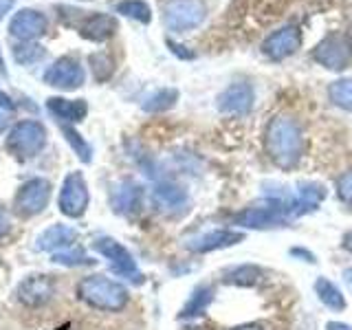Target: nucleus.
<instances>
[{"instance_id": "nucleus-15", "label": "nucleus", "mask_w": 352, "mask_h": 330, "mask_svg": "<svg viewBox=\"0 0 352 330\" xmlns=\"http://www.w3.org/2000/svg\"><path fill=\"white\" fill-rule=\"evenodd\" d=\"M47 31V18L33 9H22L11 18L9 22V33L14 38L27 42V40H36L42 33Z\"/></svg>"}, {"instance_id": "nucleus-5", "label": "nucleus", "mask_w": 352, "mask_h": 330, "mask_svg": "<svg viewBox=\"0 0 352 330\" xmlns=\"http://www.w3.org/2000/svg\"><path fill=\"white\" fill-rule=\"evenodd\" d=\"M51 194H53V185L47 179H29L20 185V190L16 192L14 198V207H16V214L20 218H33L42 214L47 209L49 201H51Z\"/></svg>"}, {"instance_id": "nucleus-25", "label": "nucleus", "mask_w": 352, "mask_h": 330, "mask_svg": "<svg viewBox=\"0 0 352 330\" xmlns=\"http://www.w3.org/2000/svg\"><path fill=\"white\" fill-rule=\"evenodd\" d=\"M262 278V271L256 264H240L225 273V282L227 284H236V286H253L258 284Z\"/></svg>"}, {"instance_id": "nucleus-43", "label": "nucleus", "mask_w": 352, "mask_h": 330, "mask_svg": "<svg viewBox=\"0 0 352 330\" xmlns=\"http://www.w3.org/2000/svg\"><path fill=\"white\" fill-rule=\"evenodd\" d=\"M0 73H5V62H3V55H0Z\"/></svg>"}, {"instance_id": "nucleus-23", "label": "nucleus", "mask_w": 352, "mask_h": 330, "mask_svg": "<svg viewBox=\"0 0 352 330\" xmlns=\"http://www.w3.org/2000/svg\"><path fill=\"white\" fill-rule=\"evenodd\" d=\"M315 293L319 297V302H322L324 306H328L330 311H344V308H346L344 295H341V291L328 278H317Z\"/></svg>"}, {"instance_id": "nucleus-32", "label": "nucleus", "mask_w": 352, "mask_h": 330, "mask_svg": "<svg viewBox=\"0 0 352 330\" xmlns=\"http://www.w3.org/2000/svg\"><path fill=\"white\" fill-rule=\"evenodd\" d=\"M337 194H339V198L344 203L352 205V172L339 176V181H337Z\"/></svg>"}, {"instance_id": "nucleus-26", "label": "nucleus", "mask_w": 352, "mask_h": 330, "mask_svg": "<svg viewBox=\"0 0 352 330\" xmlns=\"http://www.w3.org/2000/svg\"><path fill=\"white\" fill-rule=\"evenodd\" d=\"M176 99H179V91L176 88H161L154 95H150L146 102H143V110L146 113H163V110H170Z\"/></svg>"}, {"instance_id": "nucleus-31", "label": "nucleus", "mask_w": 352, "mask_h": 330, "mask_svg": "<svg viewBox=\"0 0 352 330\" xmlns=\"http://www.w3.org/2000/svg\"><path fill=\"white\" fill-rule=\"evenodd\" d=\"M44 53H47V51H44L42 47H38V44H25V47H16L14 49V58H16L18 64L29 66V64H36L38 60H42Z\"/></svg>"}, {"instance_id": "nucleus-24", "label": "nucleus", "mask_w": 352, "mask_h": 330, "mask_svg": "<svg viewBox=\"0 0 352 330\" xmlns=\"http://www.w3.org/2000/svg\"><path fill=\"white\" fill-rule=\"evenodd\" d=\"M60 130H62L66 143H69V146L73 148V152L77 154V159H80L82 163H91L93 161V148L88 146V141L80 135V132L69 124H62Z\"/></svg>"}, {"instance_id": "nucleus-20", "label": "nucleus", "mask_w": 352, "mask_h": 330, "mask_svg": "<svg viewBox=\"0 0 352 330\" xmlns=\"http://www.w3.org/2000/svg\"><path fill=\"white\" fill-rule=\"evenodd\" d=\"M324 196H326V192L319 183H302L295 198L289 203V214L302 216V214L313 212V209H317L319 203L324 201Z\"/></svg>"}, {"instance_id": "nucleus-12", "label": "nucleus", "mask_w": 352, "mask_h": 330, "mask_svg": "<svg viewBox=\"0 0 352 330\" xmlns=\"http://www.w3.org/2000/svg\"><path fill=\"white\" fill-rule=\"evenodd\" d=\"M245 240V234L242 231H234V229H214L207 231V234H201L192 240H187V249L194 253H212L218 249H227L234 247L238 242Z\"/></svg>"}, {"instance_id": "nucleus-4", "label": "nucleus", "mask_w": 352, "mask_h": 330, "mask_svg": "<svg viewBox=\"0 0 352 330\" xmlns=\"http://www.w3.org/2000/svg\"><path fill=\"white\" fill-rule=\"evenodd\" d=\"M207 16V7L203 0H170L163 9L165 27L174 33L192 31L198 25H203Z\"/></svg>"}, {"instance_id": "nucleus-9", "label": "nucleus", "mask_w": 352, "mask_h": 330, "mask_svg": "<svg viewBox=\"0 0 352 330\" xmlns=\"http://www.w3.org/2000/svg\"><path fill=\"white\" fill-rule=\"evenodd\" d=\"M44 84L58 88V91H75V88L84 86V69L75 58L64 55V58L55 60L47 71H44Z\"/></svg>"}, {"instance_id": "nucleus-33", "label": "nucleus", "mask_w": 352, "mask_h": 330, "mask_svg": "<svg viewBox=\"0 0 352 330\" xmlns=\"http://www.w3.org/2000/svg\"><path fill=\"white\" fill-rule=\"evenodd\" d=\"M9 227H11V220H9V214L7 209L0 205V240H3L7 234H9Z\"/></svg>"}, {"instance_id": "nucleus-42", "label": "nucleus", "mask_w": 352, "mask_h": 330, "mask_svg": "<svg viewBox=\"0 0 352 330\" xmlns=\"http://www.w3.org/2000/svg\"><path fill=\"white\" fill-rule=\"evenodd\" d=\"M344 278H346V282L350 284V289H352V267L344 271Z\"/></svg>"}, {"instance_id": "nucleus-19", "label": "nucleus", "mask_w": 352, "mask_h": 330, "mask_svg": "<svg viewBox=\"0 0 352 330\" xmlns=\"http://www.w3.org/2000/svg\"><path fill=\"white\" fill-rule=\"evenodd\" d=\"M80 36L86 40H93V42H104L115 33L117 29V20L108 14H93V16H86L80 25Z\"/></svg>"}, {"instance_id": "nucleus-18", "label": "nucleus", "mask_w": 352, "mask_h": 330, "mask_svg": "<svg viewBox=\"0 0 352 330\" xmlns=\"http://www.w3.org/2000/svg\"><path fill=\"white\" fill-rule=\"evenodd\" d=\"M152 201L161 209V212L174 214V212H181V209L187 205V192L181 185L165 181V183H159L157 187H154Z\"/></svg>"}, {"instance_id": "nucleus-16", "label": "nucleus", "mask_w": 352, "mask_h": 330, "mask_svg": "<svg viewBox=\"0 0 352 330\" xmlns=\"http://www.w3.org/2000/svg\"><path fill=\"white\" fill-rule=\"evenodd\" d=\"M80 234H77L75 227L69 225H51L42 231V234L36 238V249L44 251V253H55V251H64L71 249Z\"/></svg>"}, {"instance_id": "nucleus-38", "label": "nucleus", "mask_w": 352, "mask_h": 330, "mask_svg": "<svg viewBox=\"0 0 352 330\" xmlns=\"http://www.w3.org/2000/svg\"><path fill=\"white\" fill-rule=\"evenodd\" d=\"M326 330H352L350 324H344V322H328L326 324Z\"/></svg>"}, {"instance_id": "nucleus-28", "label": "nucleus", "mask_w": 352, "mask_h": 330, "mask_svg": "<svg viewBox=\"0 0 352 330\" xmlns=\"http://www.w3.org/2000/svg\"><path fill=\"white\" fill-rule=\"evenodd\" d=\"M55 264H62V267H91L95 264V260L91 256H86L82 249H64V251H55L53 258H51Z\"/></svg>"}, {"instance_id": "nucleus-30", "label": "nucleus", "mask_w": 352, "mask_h": 330, "mask_svg": "<svg viewBox=\"0 0 352 330\" xmlns=\"http://www.w3.org/2000/svg\"><path fill=\"white\" fill-rule=\"evenodd\" d=\"M91 69H93V75L97 77L99 82H106L110 75H113V60H110V55L106 51L102 53H95L91 55Z\"/></svg>"}, {"instance_id": "nucleus-41", "label": "nucleus", "mask_w": 352, "mask_h": 330, "mask_svg": "<svg viewBox=\"0 0 352 330\" xmlns=\"http://www.w3.org/2000/svg\"><path fill=\"white\" fill-rule=\"evenodd\" d=\"M344 249H348L352 253V231L344 236Z\"/></svg>"}, {"instance_id": "nucleus-39", "label": "nucleus", "mask_w": 352, "mask_h": 330, "mask_svg": "<svg viewBox=\"0 0 352 330\" xmlns=\"http://www.w3.org/2000/svg\"><path fill=\"white\" fill-rule=\"evenodd\" d=\"M16 0H0V18H3L7 11L11 9V5H14Z\"/></svg>"}, {"instance_id": "nucleus-10", "label": "nucleus", "mask_w": 352, "mask_h": 330, "mask_svg": "<svg viewBox=\"0 0 352 330\" xmlns=\"http://www.w3.org/2000/svg\"><path fill=\"white\" fill-rule=\"evenodd\" d=\"M55 289H58V286H55V280L51 275L33 273V275H27V278L18 284L16 297L20 304H25L29 308H40L53 300Z\"/></svg>"}, {"instance_id": "nucleus-11", "label": "nucleus", "mask_w": 352, "mask_h": 330, "mask_svg": "<svg viewBox=\"0 0 352 330\" xmlns=\"http://www.w3.org/2000/svg\"><path fill=\"white\" fill-rule=\"evenodd\" d=\"M352 58V47L346 36H328L322 44H317L313 51V60L322 64L328 71H344Z\"/></svg>"}, {"instance_id": "nucleus-6", "label": "nucleus", "mask_w": 352, "mask_h": 330, "mask_svg": "<svg viewBox=\"0 0 352 330\" xmlns=\"http://www.w3.org/2000/svg\"><path fill=\"white\" fill-rule=\"evenodd\" d=\"M88 205H91V194H88V185L84 181L82 172L66 174V179L60 187L58 207L66 218H82L86 214Z\"/></svg>"}, {"instance_id": "nucleus-36", "label": "nucleus", "mask_w": 352, "mask_h": 330, "mask_svg": "<svg viewBox=\"0 0 352 330\" xmlns=\"http://www.w3.org/2000/svg\"><path fill=\"white\" fill-rule=\"evenodd\" d=\"M9 121H11V113H7V110H0V135L9 128Z\"/></svg>"}, {"instance_id": "nucleus-17", "label": "nucleus", "mask_w": 352, "mask_h": 330, "mask_svg": "<svg viewBox=\"0 0 352 330\" xmlns=\"http://www.w3.org/2000/svg\"><path fill=\"white\" fill-rule=\"evenodd\" d=\"M47 110L60 119L62 124H80L88 115L86 99H64V97H51L47 102Z\"/></svg>"}, {"instance_id": "nucleus-22", "label": "nucleus", "mask_w": 352, "mask_h": 330, "mask_svg": "<svg viewBox=\"0 0 352 330\" xmlns=\"http://www.w3.org/2000/svg\"><path fill=\"white\" fill-rule=\"evenodd\" d=\"M214 300V289L209 284H201V286H196L194 293L190 295V300L185 302V306L181 308V313L179 317L181 319H192V317H198V315H203L209 304H212Z\"/></svg>"}, {"instance_id": "nucleus-21", "label": "nucleus", "mask_w": 352, "mask_h": 330, "mask_svg": "<svg viewBox=\"0 0 352 330\" xmlns=\"http://www.w3.org/2000/svg\"><path fill=\"white\" fill-rule=\"evenodd\" d=\"M141 187L137 183H132V181H124V183H119L115 187V192H113V207H115V212L117 214H135L137 209L141 207Z\"/></svg>"}, {"instance_id": "nucleus-37", "label": "nucleus", "mask_w": 352, "mask_h": 330, "mask_svg": "<svg viewBox=\"0 0 352 330\" xmlns=\"http://www.w3.org/2000/svg\"><path fill=\"white\" fill-rule=\"evenodd\" d=\"M291 256H302L306 262H315V256H313V253H308V251H304V249H291Z\"/></svg>"}, {"instance_id": "nucleus-13", "label": "nucleus", "mask_w": 352, "mask_h": 330, "mask_svg": "<svg viewBox=\"0 0 352 330\" xmlns=\"http://www.w3.org/2000/svg\"><path fill=\"white\" fill-rule=\"evenodd\" d=\"M300 44H302L300 29L289 25V27H282L280 31L271 33V36L264 40L262 51L273 60H284V58H289L291 53H295L297 49H300Z\"/></svg>"}, {"instance_id": "nucleus-1", "label": "nucleus", "mask_w": 352, "mask_h": 330, "mask_svg": "<svg viewBox=\"0 0 352 330\" xmlns=\"http://www.w3.org/2000/svg\"><path fill=\"white\" fill-rule=\"evenodd\" d=\"M264 146L275 165L289 170L304 154V132L291 117H273L267 126Z\"/></svg>"}, {"instance_id": "nucleus-35", "label": "nucleus", "mask_w": 352, "mask_h": 330, "mask_svg": "<svg viewBox=\"0 0 352 330\" xmlns=\"http://www.w3.org/2000/svg\"><path fill=\"white\" fill-rule=\"evenodd\" d=\"M14 99H11L5 91H0V110H7V113H14Z\"/></svg>"}, {"instance_id": "nucleus-2", "label": "nucleus", "mask_w": 352, "mask_h": 330, "mask_svg": "<svg viewBox=\"0 0 352 330\" xmlns=\"http://www.w3.org/2000/svg\"><path fill=\"white\" fill-rule=\"evenodd\" d=\"M77 300L97 311L119 313L128 306L130 293L121 282L110 280L106 275H88L77 284Z\"/></svg>"}, {"instance_id": "nucleus-7", "label": "nucleus", "mask_w": 352, "mask_h": 330, "mask_svg": "<svg viewBox=\"0 0 352 330\" xmlns=\"http://www.w3.org/2000/svg\"><path fill=\"white\" fill-rule=\"evenodd\" d=\"M93 249L99 253V256H104L110 264V269H113L117 275H121V278H130L132 282H141V273L137 269V260L135 256L121 245L119 240L115 238H97L93 242Z\"/></svg>"}, {"instance_id": "nucleus-40", "label": "nucleus", "mask_w": 352, "mask_h": 330, "mask_svg": "<svg viewBox=\"0 0 352 330\" xmlns=\"http://www.w3.org/2000/svg\"><path fill=\"white\" fill-rule=\"evenodd\" d=\"M229 330H264V328H262V324H242V326L229 328Z\"/></svg>"}, {"instance_id": "nucleus-8", "label": "nucleus", "mask_w": 352, "mask_h": 330, "mask_svg": "<svg viewBox=\"0 0 352 330\" xmlns=\"http://www.w3.org/2000/svg\"><path fill=\"white\" fill-rule=\"evenodd\" d=\"M286 220H289V205L275 201L271 205L242 209L240 214H236L234 223L245 229H273V227H284Z\"/></svg>"}, {"instance_id": "nucleus-14", "label": "nucleus", "mask_w": 352, "mask_h": 330, "mask_svg": "<svg viewBox=\"0 0 352 330\" xmlns=\"http://www.w3.org/2000/svg\"><path fill=\"white\" fill-rule=\"evenodd\" d=\"M253 99H256V95H253V88L249 84H231L220 93L218 108L227 115H247L253 108Z\"/></svg>"}, {"instance_id": "nucleus-3", "label": "nucleus", "mask_w": 352, "mask_h": 330, "mask_svg": "<svg viewBox=\"0 0 352 330\" xmlns=\"http://www.w3.org/2000/svg\"><path fill=\"white\" fill-rule=\"evenodd\" d=\"M44 146H47V128H44L40 121L22 119L9 130L7 150L20 161L33 159L36 154L42 152Z\"/></svg>"}, {"instance_id": "nucleus-27", "label": "nucleus", "mask_w": 352, "mask_h": 330, "mask_svg": "<svg viewBox=\"0 0 352 330\" xmlns=\"http://www.w3.org/2000/svg\"><path fill=\"white\" fill-rule=\"evenodd\" d=\"M117 14L128 16L137 22H143V25H148L152 20L150 7H148V3H143V0H121L117 5Z\"/></svg>"}, {"instance_id": "nucleus-34", "label": "nucleus", "mask_w": 352, "mask_h": 330, "mask_svg": "<svg viewBox=\"0 0 352 330\" xmlns=\"http://www.w3.org/2000/svg\"><path fill=\"white\" fill-rule=\"evenodd\" d=\"M168 47L172 49V53L174 55H179V58H183V60H192L194 58V53H190V51H185V47H181V44H176V42H168Z\"/></svg>"}, {"instance_id": "nucleus-29", "label": "nucleus", "mask_w": 352, "mask_h": 330, "mask_svg": "<svg viewBox=\"0 0 352 330\" xmlns=\"http://www.w3.org/2000/svg\"><path fill=\"white\" fill-rule=\"evenodd\" d=\"M328 95H330V102L335 106L344 110H352V80H339L335 84H330Z\"/></svg>"}]
</instances>
